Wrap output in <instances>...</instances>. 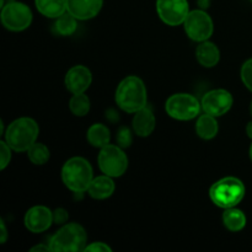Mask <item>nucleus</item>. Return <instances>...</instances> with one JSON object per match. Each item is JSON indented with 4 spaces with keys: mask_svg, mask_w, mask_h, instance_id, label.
Wrapping results in <instances>:
<instances>
[{
    "mask_svg": "<svg viewBox=\"0 0 252 252\" xmlns=\"http://www.w3.org/2000/svg\"><path fill=\"white\" fill-rule=\"evenodd\" d=\"M24 224L30 233H44L53 224V212L46 206L32 207L25 214Z\"/></svg>",
    "mask_w": 252,
    "mask_h": 252,
    "instance_id": "nucleus-12",
    "label": "nucleus"
},
{
    "mask_svg": "<svg viewBox=\"0 0 252 252\" xmlns=\"http://www.w3.org/2000/svg\"><path fill=\"white\" fill-rule=\"evenodd\" d=\"M91 107L90 98L85 93L73 94L71 98L69 100V110L76 117H84L89 113Z\"/></svg>",
    "mask_w": 252,
    "mask_h": 252,
    "instance_id": "nucleus-23",
    "label": "nucleus"
},
{
    "mask_svg": "<svg viewBox=\"0 0 252 252\" xmlns=\"http://www.w3.org/2000/svg\"><path fill=\"white\" fill-rule=\"evenodd\" d=\"M94 180V170L90 162L81 157L70 158L62 167V181L74 193H84Z\"/></svg>",
    "mask_w": 252,
    "mask_h": 252,
    "instance_id": "nucleus-2",
    "label": "nucleus"
},
{
    "mask_svg": "<svg viewBox=\"0 0 252 252\" xmlns=\"http://www.w3.org/2000/svg\"><path fill=\"white\" fill-rule=\"evenodd\" d=\"M251 2H252V0H251Z\"/></svg>",
    "mask_w": 252,
    "mask_h": 252,
    "instance_id": "nucleus-35",
    "label": "nucleus"
},
{
    "mask_svg": "<svg viewBox=\"0 0 252 252\" xmlns=\"http://www.w3.org/2000/svg\"><path fill=\"white\" fill-rule=\"evenodd\" d=\"M115 189L116 185L115 181H113V177H110L103 174L101 176L94 177L88 192L91 198L102 201V199L110 198L113 194V192H115Z\"/></svg>",
    "mask_w": 252,
    "mask_h": 252,
    "instance_id": "nucleus-16",
    "label": "nucleus"
},
{
    "mask_svg": "<svg viewBox=\"0 0 252 252\" xmlns=\"http://www.w3.org/2000/svg\"><path fill=\"white\" fill-rule=\"evenodd\" d=\"M196 58L204 68H213L220 61V51L213 42L203 41L197 46Z\"/></svg>",
    "mask_w": 252,
    "mask_h": 252,
    "instance_id": "nucleus-17",
    "label": "nucleus"
},
{
    "mask_svg": "<svg viewBox=\"0 0 252 252\" xmlns=\"http://www.w3.org/2000/svg\"><path fill=\"white\" fill-rule=\"evenodd\" d=\"M234 103L233 95L225 89H214L204 94L201 101L202 110L204 113L221 117L231 110Z\"/></svg>",
    "mask_w": 252,
    "mask_h": 252,
    "instance_id": "nucleus-11",
    "label": "nucleus"
},
{
    "mask_svg": "<svg viewBox=\"0 0 252 252\" xmlns=\"http://www.w3.org/2000/svg\"><path fill=\"white\" fill-rule=\"evenodd\" d=\"M88 142L95 148H103L110 144L111 133L108 127H106L102 123H94L86 133Z\"/></svg>",
    "mask_w": 252,
    "mask_h": 252,
    "instance_id": "nucleus-21",
    "label": "nucleus"
},
{
    "mask_svg": "<svg viewBox=\"0 0 252 252\" xmlns=\"http://www.w3.org/2000/svg\"><path fill=\"white\" fill-rule=\"evenodd\" d=\"M30 251L34 252V251H51V248L49 245H43V244H39V245L33 246V248L30 249Z\"/></svg>",
    "mask_w": 252,
    "mask_h": 252,
    "instance_id": "nucleus-31",
    "label": "nucleus"
},
{
    "mask_svg": "<svg viewBox=\"0 0 252 252\" xmlns=\"http://www.w3.org/2000/svg\"><path fill=\"white\" fill-rule=\"evenodd\" d=\"M12 149L5 140L0 142V170H5L11 161Z\"/></svg>",
    "mask_w": 252,
    "mask_h": 252,
    "instance_id": "nucleus-27",
    "label": "nucleus"
},
{
    "mask_svg": "<svg viewBox=\"0 0 252 252\" xmlns=\"http://www.w3.org/2000/svg\"><path fill=\"white\" fill-rule=\"evenodd\" d=\"M184 29L187 37L194 42L208 41L214 31L212 17L204 10H191L184 22Z\"/></svg>",
    "mask_w": 252,
    "mask_h": 252,
    "instance_id": "nucleus-9",
    "label": "nucleus"
},
{
    "mask_svg": "<svg viewBox=\"0 0 252 252\" xmlns=\"http://www.w3.org/2000/svg\"><path fill=\"white\" fill-rule=\"evenodd\" d=\"M118 107L127 113H135L148 103V91L144 81L135 75H129L118 84L115 94Z\"/></svg>",
    "mask_w": 252,
    "mask_h": 252,
    "instance_id": "nucleus-1",
    "label": "nucleus"
},
{
    "mask_svg": "<svg viewBox=\"0 0 252 252\" xmlns=\"http://www.w3.org/2000/svg\"><path fill=\"white\" fill-rule=\"evenodd\" d=\"M26 153L30 161L33 165H37V166H42V165L47 164L49 158H51V152L43 143L36 142Z\"/></svg>",
    "mask_w": 252,
    "mask_h": 252,
    "instance_id": "nucleus-24",
    "label": "nucleus"
},
{
    "mask_svg": "<svg viewBox=\"0 0 252 252\" xmlns=\"http://www.w3.org/2000/svg\"><path fill=\"white\" fill-rule=\"evenodd\" d=\"M221 220H223L224 226L228 230L233 231V233H238L241 231L246 226V216L241 209H238L236 207L233 208L224 209V213L221 216Z\"/></svg>",
    "mask_w": 252,
    "mask_h": 252,
    "instance_id": "nucleus-20",
    "label": "nucleus"
},
{
    "mask_svg": "<svg viewBox=\"0 0 252 252\" xmlns=\"http://www.w3.org/2000/svg\"><path fill=\"white\" fill-rule=\"evenodd\" d=\"M246 193L245 185L238 177L228 176L218 180L209 189V198L221 209L236 207Z\"/></svg>",
    "mask_w": 252,
    "mask_h": 252,
    "instance_id": "nucleus-4",
    "label": "nucleus"
},
{
    "mask_svg": "<svg viewBox=\"0 0 252 252\" xmlns=\"http://www.w3.org/2000/svg\"><path fill=\"white\" fill-rule=\"evenodd\" d=\"M85 251H94V252H111L112 249L107 245L106 243H101V241H96V243L89 244L85 248Z\"/></svg>",
    "mask_w": 252,
    "mask_h": 252,
    "instance_id": "nucleus-29",
    "label": "nucleus"
},
{
    "mask_svg": "<svg viewBox=\"0 0 252 252\" xmlns=\"http://www.w3.org/2000/svg\"><path fill=\"white\" fill-rule=\"evenodd\" d=\"M155 126H157V120H155L154 112L149 107H147V106L134 113V117H133L132 121V127L138 137H149L154 132Z\"/></svg>",
    "mask_w": 252,
    "mask_h": 252,
    "instance_id": "nucleus-15",
    "label": "nucleus"
},
{
    "mask_svg": "<svg viewBox=\"0 0 252 252\" xmlns=\"http://www.w3.org/2000/svg\"><path fill=\"white\" fill-rule=\"evenodd\" d=\"M249 154H250V159H251V161H252V144L250 145V150H249Z\"/></svg>",
    "mask_w": 252,
    "mask_h": 252,
    "instance_id": "nucleus-33",
    "label": "nucleus"
},
{
    "mask_svg": "<svg viewBox=\"0 0 252 252\" xmlns=\"http://www.w3.org/2000/svg\"><path fill=\"white\" fill-rule=\"evenodd\" d=\"M240 76L244 85H245L246 88H248L252 93V58L248 59V61L243 64V66H241Z\"/></svg>",
    "mask_w": 252,
    "mask_h": 252,
    "instance_id": "nucleus-26",
    "label": "nucleus"
},
{
    "mask_svg": "<svg viewBox=\"0 0 252 252\" xmlns=\"http://www.w3.org/2000/svg\"><path fill=\"white\" fill-rule=\"evenodd\" d=\"M103 6V0H66V11L79 21L97 16Z\"/></svg>",
    "mask_w": 252,
    "mask_h": 252,
    "instance_id": "nucleus-14",
    "label": "nucleus"
},
{
    "mask_svg": "<svg viewBox=\"0 0 252 252\" xmlns=\"http://www.w3.org/2000/svg\"><path fill=\"white\" fill-rule=\"evenodd\" d=\"M219 132V125L217 117L204 113L198 116L196 122V133L199 138L204 140H211L217 137Z\"/></svg>",
    "mask_w": 252,
    "mask_h": 252,
    "instance_id": "nucleus-18",
    "label": "nucleus"
},
{
    "mask_svg": "<svg viewBox=\"0 0 252 252\" xmlns=\"http://www.w3.org/2000/svg\"><path fill=\"white\" fill-rule=\"evenodd\" d=\"M39 134V127L34 120L30 117H21L12 121L5 130V142L14 152H27Z\"/></svg>",
    "mask_w": 252,
    "mask_h": 252,
    "instance_id": "nucleus-3",
    "label": "nucleus"
},
{
    "mask_svg": "<svg viewBox=\"0 0 252 252\" xmlns=\"http://www.w3.org/2000/svg\"><path fill=\"white\" fill-rule=\"evenodd\" d=\"M246 134H248V137L252 139V121L251 122L248 123V126H246Z\"/></svg>",
    "mask_w": 252,
    "mask_h": 252,
    "instance_id": "nucleus-32",
    "label": "nucleus"
},
{
    "mask_svg": "<svg viewBox=\"0 0 252 252\" xmlns=\"http://www.w3.org/2000/svg\"><path fill=\"white\" fill-rule=\"evenodd\" d=\"M0 19L5 29L12 32H20L31 26L33 15L29 5L14 0L1 6Z\"/></svg>",
    "mask_w": 252,
    "mask_h": 252,
    "instance_id": "nucleus-8",
    "label": "nucleus"
},
{
    "mask_svg": "<svg viewBox=\"0 0 252 252\" xmlns=\"http://www.w3.org/2000/svg\"><path fill=\"white\" fill-rule=\"evenodd\" d=\"M97 164L102 174L116 179L123 176L127 171L128 157L120 145L108 144L100 149Z\"/></svg>",
    "mask_w": 252,
    "mask_h": 252,
    "instance_id": "nucleus-7",
    "label": "nucleus"
},
{
    "mask_svg": "<svg viewBox=\"0 0 252 252\" xmlns=\"http://www.w3.org/2000/svg\"><path fill=\"white\" fill-rule=\"evenodd\" d=\"M117 144L120 145L121 148L126 149V148H129L132 145L133 142V137H132V132H130L129 128L127 127H121L117 132Z\"/></svg>",
    "mask_w": 252,
    "mask_h": 252,
    "instance_id": "nucleus-25",
    "label": "nucleus"
},
{
    "mask_svg": "<svg viewBox=\"0 0 252 252\" xmlns=\"http://www.w3.org/2000/svg\"><path fill=\"white\" fill-rule=\"evenodd\" d=\"M93 83L91 70L85 65H74L65 74L64 84L71 94L85 93Z\"/></svg>",
    "mask_w": 252,
    "mask_h": 252,
    "instance_id": "nucleus-13",
    "label": "nucleus"
},
{
    "mask_svg": "<svg viewBox=\"0 0 252 252\" xmlns=\"http://www.w3.org/2000/svg\"><path fill=\"white\" fill-rule=\"evenodd\" d=\"M202 105L196 96L186 93L174 94L165 102V111L176 121H191L197 118Z\"/></svg>",
    "mask_w": 252,
    "mask_h": 252,
    "instance_id": "nucleus-6",
    "label": "nucleus"
},
{
    "mask_svg": "<svg viewBox=\"0 0 252 252\" xmlns=\"http://www.w3.org/2000/svg\"><path fill=\"white\" fill-rule=\"evenodd\" d=\"M36 9L48 19H57L66 12V0H34Z\"/></svg>",
    "mask_w": 252,
    "mask_h": 252,
    "instance_id": "nucleus-19",
    "label": "nucleus"
},
{
    "mask_svg": "<svg viewBox=\"0 0 252 252\" xmlns=\"http://www.w3.org/2000/svg\"><path fill=\"white\" fill-rule=\"evenodd\" d=\"M0 228H1V238H0V241L1 244L6 243V239H7V230H6V226H5L4 221H0Z\"/></svg>",
    "mask_w": 252,
    "mask_h": 252,
    "instance_id": "nucleus-30",
    "label": "nucleus"
},
{
    "mask_svg": "<svg viewBox=\"0 0 252 252\" xmlns=\"http://www.w3.org/2000/svg\"><path fill=\"white\" fill-rule=\"evenodd\" d=\"M189 11L187 0H157L158 16L167 26L184 25Z\"/></svg>",
    "mask_w": 252,
    "mask_h": 252,
    "instance_id": "nucleus-10",
    "label": "nucleus"
},
{
    "mask_svg": "<svg viewBox=\"0 0 252 252\" xmlns=\"http://www.w3.org/2000/svg\"><path fill=\"white\" fill-rule=\"evenodd\" d=\"M250 112H251V115H252V101H251V105H250Z\"/></svg>",
    "mask_w": 252,
    "mask_h": 252,
    "instance_id": "nucleus-34",
    "label": "nucleus"
},
{
    "mask_svg": "<svg viewBox=\"0 0 252 252\" xmlns=\"http://www.w3.org/2000/svg\"><path fill=\"white\" fill-rule=\"evenodd\" d=\"M51 251H85L88 234L79 223H66L49 240Z\"/></svg>",
    "mask_w": 252,
    "mask_h": 252,
    "instance_id": "nucleus-5",
    "label": "nucleus"
},
{
    "mask_svg": "<svg viewBox=\"0 0 252 252\" xmlns=\"http://www.w3.org/2000/svg\"><path fill=\"white\" fill-rule=\"evenodd\" d=\"M54 20L56 21H54L53 30L59 36H71L78 29V19H75L68 11Z\"/></svg>",
    "mask_w": 252,
    "mask_h": 252,
    "instance_id": "nucleus-22",
    "label": "nucleus"
},
{
    "mask_svg": "<svg viewBox=\"0 0 252 252\" xmlns=\"http://www.w3.org/2000/svg\"><path fill=\"white\" fill-rule=\"evenodd\" d=\"M69 220V213L65 208H57L53 212V223L58 224V225H64L68 223Z\"/></svg>",
    "mask_w": 252,
    "mask_h": 252,
    "instance_id": "nucleus-28",
    "label": "nucleus"
}]
</instances>
